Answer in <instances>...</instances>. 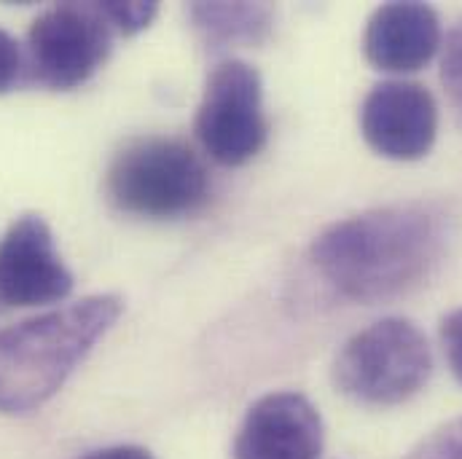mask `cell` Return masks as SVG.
Instances as JSON below:
<instances>
[{
    "label": "cell",
    "instance_id": "cell-2",
    "mask_svg": "<svg viewBox=\"0 0 462 459\" xmlns=\"http://www.w3.org/2000/svg\"><path fill=\"white\" fill-rule=\"evenodd\" d=\"M124 312L114 293L87 296L62 309L0 331V414L24 417L46 406Z\"/></svg>",
    "mask_w": 462,
    "mask_h": 459
},
{
    "label": "cell",
    "instance_id": "cell-11",
    "mask_svg": "<svg viewBox=\"0 0 462 459\" xmlns=\"http://www.w3.org/2000/svg\"><path fill=\"white\" fill-rule=\"evenodd\" d=\"M189 19L208 49H231L266 41L274 11L266 3H191Z\"/></svg>",
    "mask_w": 462,
    "mask_h": 459
},
{
    "label": "cell",
    "instance_id": "cell-13",
    "mask_svg": "<svg viewBox=\"0 0 462 459\" xmlns=\"http://www.w3.org/2000/svg\"><path fill=\"white\" fill-rule=\"evenodd\" d=\"M403 459H462V417L436 427Z\"/></svg>",
    "mask_w": 462,
    "mask_h": 459
},
{
    "label": "cell",
    "instance_id": "cell-3",
    "mask_svg": "<svg viewBox=\"0 0 462 459\" xmlns=\"http://www.w3.org/2000/svg\"><path fill=\"white\" fill-rule=\"evenodd\" d=\"M106 194L116 210L167 221L199 213L210 199V172L199 153L175 137L129 140L108 164Z\"/></svg>",
    "mask_w": 462,
    "mask_h": 459
},
{
    "label": "cell",
    "instance_id": "cell-5",
    "mask_svg": "<svg viewBox=\"0 0 462 459\" xmlns=\"http://www.w3.org/2000/svg\"><path fill=\"white\" fill-rule=\"evenodd\" d=\"M114 35L97 3L51 5L30 24L24 73L32 84L54 92L76 89L103 68Z\"/></svg>",
    "mask_w": 462,
    "mask_h": 459
},
{
    "label": "cell",
    "instance_id": "cell-1",
    "mask_svg": "<svg viewBox=\"0 0 462 459\" xmlns=\"http://www.w3.org/2000/svg\"><path fill=\"white\" fill-rule=\"evenodd\" d=\"M447 216L430 205H390L345 218L310 247V263L345 301L384 304L422 288L444 261Z\"/></svg>",
    "mask_w": 462,
    "mask_h": 459
},
{
    "label": "cell",
    "instance_id": "cell-8",
    "mask_svg": "<svg viewBox=\"0 0 462 459\" xmlns=\"http://www.w3.org/2000/svg\"><path fill=\"white\" fill-rule=\"evenodd\" d=\"M360 132L368 148L384 159H422L439 134L436 97L414 81H382L360 106Z\"/></svg>",
    "mask_w": 462,
    "mask_h": 459
},
{
    "label": "cell",
    "instance_id": "cell-14",
    "mask_svg": "<svg viewBox=\"0 0 462 459\" xmlns=\"http://www.w3.org/2000/svg\"><path fill=\"white\" fill-rule=\"evenodd\" d=\"M97 5H100L103 16L108 19V24L114 27L116 35H134V32L145 30L159 11L156 3H140V0H134V3L111 0V3H97Z\"/></svg>",
    "mask_w": 462,
    "mask_h": 459
},
{
    "label": "cell",
    "instance_id": "cell-7",
    "mask_svg": "<svg viewBox=\"0 0 462 459\" xmlns=\"http://www.w3.org/2000/svg\"><path fill=\"white\" fill-rule=\"evenodd\" d=\"M73 285L49 224L35 213L19 216L0 242V301L43 307L68 298Z\"/></svg>",
    "mask_w": 462,
    "mask_h": 459
},
{
    "label": "cell",
    "instance_id": "cell-6",
    "mask_svg": "<svg viewBox=\"0 0 462 459\" xmlns=\"http://www.w3.org/2000/svg\"><path fill=\"white\" fill-rule=\"evenodd\" d=\"M194 129L208 156L218 164L239 167L255 159L269 137L258 70L242 60L216 65L208 76Z\"/></svg>",
    "mask_w": 462,
    "mask_h": 459
},
{
    "label": "cell",
    "instance_id": "cell-9",
    "mask_svg": "<svg viewBox=\"0 0 462 459\" xmlns=\"http://www.w3.org/2000/svg\"><path fill=\"white\" fill-rule=\"evenodd\" d=\"M326 427L320 411L301 392L258 398L231 446V459H320Z\"/></svg>",
    "mask_w": 462,
    "mask_h": 459
},
{
    "label": "cell",
    "instance_id": "cell-4",
    "mask_svg": "<svg viewBox=\"0 0 462 459\" xmlns=\"http://www.w3.org/2000/svg\"><path fill=\"white\" fill-rule=\"evenodd\" d=\"M430 371L433 354L425 334L403 317H384L345 342L331 379L352 403L390 409L411 400L428 384Z\"/></svg>",
    "mask_w": 462,
    "mask_h": 459
},
{
    "label": "cell",
    "instance_id": "cell-16",
    "mask_svg": "<svg viewBox=\"0 0 462 459\" xmlns=\"http://www.w3.org/2000/svg\"><path fill=\"white\" fill-rule=\"evenodd\" d=\"M441 344H444V352H447V360H449V368H452L455 379L462 384V307L444 317V323H441Z\"/></svg>",
    "mask_w": 462,
    "mask_h": 459
},
{
    "label": "cell",
    "instance_id": "cell-12",
    "mask_svg": "<svg viewBox=\"0 0 462 459\" xmlns=\"http://www.w3.org/2000/svg\"><path fill=\"white\" fill-rule=\"evenodd\" d=\"M441 84L455 108V115L462 124V19L452 27L441 54Z\"/></svg>",
    "mask_w": 462,
    "mask_h": 459
},
{
    "label": "cell",
    "instance_id": "cell-15",
    "mask_svg": "<svg viewBox=\"0 0 462 459\" xmlns=\"http://www.w3.org/2000/svg\"><path fill=\"white\" fill-rule=\"evenodd\" d=\"M24 73V51L14 35L0 30V95L16 87Z\"/></svg>",
    "mask_w": 462,
    "mask_h": 459
},
{
    "label": "cell",
    "instance_id": "cell-17",
    "mask_svg": "<svg viewBox=\"0 0 462 459\" xmlns=\"http://www.w3.org/2000/svg\"><path fill=\"white\" fill-rule=\"evenodd\" d=\"M79 459H153V454L143 446H132V444H118V446H106V449H95L89 454Z\"/></svg>",
    "mask_w": 462,
    "mask_h": 459
},
{
    "label": "cell",
    "instance_id": "cell-10",
    "mask_svg": "<svg viewBox=\"0 0 462 459\" xmlns=\"http://www.w3.org/2000/svg\"><path fill=\"white\" fill-rule=\"evenodd\" d=\"M444 32L433 5L406 0L379 5L365 24V60L384 73H414L441 49Z\"/></svg>",
    "mask_w": 462,
    "mask_h": 459
}]
</instances>
